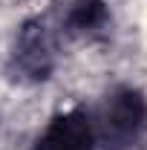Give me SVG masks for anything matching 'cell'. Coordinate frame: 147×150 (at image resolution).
Returning <instances> with one entry per match:
<instances>
[{
	"mask_svg": "<svg viewBox=\"0 0 147 150\" xmlns=\"http://www.w3.org/2000/svg\"><path fill=\"white\" fill-rule=\"evenodd\" d=\"M107 6L101 0H75L66 15V32L69 35H95L107 26Z\"/></svg>",
	"mask_w": 147,
	"mask_h": 150,
	"instance_id": "obj_4",
	"label": "cell"
},
{
	"mask_svg": "<svg viewBox=\"0 0 147 150\" xmlns=\"http://www.w3.org/2000/svg\"><path fill=\"white\" fill-rule=\"evenodd\" d=\"M35 150H98L92 115L81 107L58 112L40 133Z\"/></svg>",
	"mask_w": 147,
	"mask_h": 150,
	"instance_id": "obj_2",
	"label": "cell"
},
{
	"mask_svg": "<svg viewBox=\"0 0 147 150\" xmlns=\"http://www.w3.org/2000/svg\"><path fill=\"white\" fill-rule=\"evenodd\" d=\"M52 40L46 35V26L40 20H29L23 26L15 46V69L29 81H43L52 72Z\"/></svg>",
	"mask_w": 147,
	"mask_h": 150,
	"instance_id": "obj_3",
	"label": "cell"
},
{
	"mask_svg": "<svg viewBox=\"0 0 147 150\" xmlns=\"http://www.w3.org/2000/svg\"><path fill=\"white\" fill-rule=\"evenodd\" d=\"M95 142L104 150H127L147 127V98L133 87L112 90L92 115Z\"/></svg>",
	"mask_w": 147,
	"mask_h": 150,
	"instance_id": "obj_1",
	"label": "cell"
}]
</instances>
